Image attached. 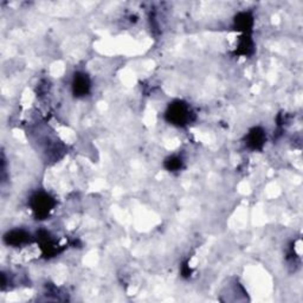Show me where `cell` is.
<instances>
[{"mask_svg":"<svg viewBox=\"0 0 303 303\" xmlns=\"http://www.w3.org/2000/svg\"><path fill=\"white\" fill-rule=\"evenodd\" d=\"M189 109L187 108V107L185 106V104L183 103H179L175 104V106H173L172 108H170V120L173 121L174 123H177V125H183V123H185L187 120H189Z\"/></svg>","mask_w":303,"mask_h":303,"instance_id":"obj_1","label":"cell"},{"mask_svg":"<svg viewBox=\"0 0 303 303\" xmlns=\"http://www.w3.org/2000/svg\"><path fill=\"white\" fill-rule=\"evenodd\" d=\"M35 205L34 210L37 212V214H48L49 211L52 208V199L49 198L48 195H38L35 198Z\"/></svg>","mask_w":303,"mask_h":303,"instance_id":"obj_2","label":"cell"},{"mask_svg":"<svg viewBox=\"0 0 303 303\" xmlns=\"http://www.w3.org/2000/svg\"><path fill=\"white\" fill-rule=\"evenodd\" d=\"M74 88H75V93L83 95V94L87 93L88 88H89V83H88L85 77H77L75 79V83H74Z\"/></svg>","mask_w":303,"mask_h":303,"instance_id":"obj_3","label":"cell"}]
</instances>
